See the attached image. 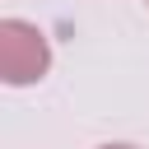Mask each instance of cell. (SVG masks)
Listing matches in <instances>:
<instances>
[{"label": "cell", "mask_w": 149, "mask_h": 149, "mask_svg": "<svg viewBox=\"0 0 149 149\" xmlns=\"http://www.w3.org/2000/svg\"><path fill=\"white\" fill-rule=\"evenodd\" d=\"M51 70L47 33L28 19H0V79L5 84H37Z\"/></svg>", "instance_id": "obj_1"}, {"label": "cell", "mask_w": 149, "mask_h": 149, "mask_svg": "<svg viewBox=\"0 0 149 149\" xmlns=\"http://www.w3.org/2000/svg\"><path fill=\"white\" fill-rule=\"evenodd\" d=\"M98 149H140V144H98Z\"/></svg>", "instance_id": "obj_2"}, {"label": "cell", "mask_w": 149, "mask_h": 149, "mask_svg": "<svg viewBox=\"0 0 149 149\" xmlns=\"http://www.w3.org/2000/svg\"><path fill=\"white\" fill-rule=\"evenodd\" d=\"M144 5H149V0H144Z\"/></svg>", "instance_id": "obj_3"}]
</instances>
